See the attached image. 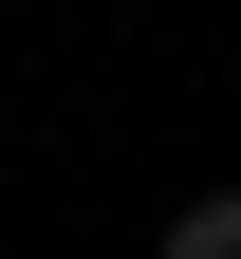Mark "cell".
I'll return each instance as SVG.
<instances>
[{
	"label": "cell",
	"mask_w": 241,
	"mask_h": 259,
	"mask_svg": "<svg viewBox=\"0 0 241 259\" xmlns=\"http://www.w3.org/2000/svg\"><path fill=\"white\" fill-rule=\"evenodd\" d=\"M149 259H241V185H204V204H186V222H167V241H149Z\"/></svg>",
	"instance_id": "cell-1"
}]
</instances>
